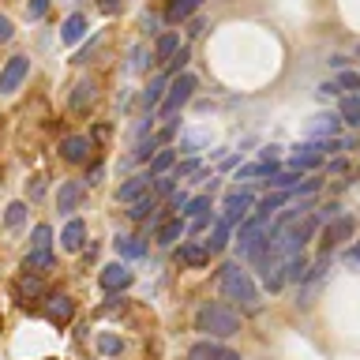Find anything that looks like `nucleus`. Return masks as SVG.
<instances>
[{
    "label": "nucleus",
    "instance_id": "0eeeda50",
    "mask_svg": "<svg viewBox=\"0 0 360 360\" xmlns=\"http://www.w3.org/2000/svg\"><path fill=\"white\" fill-rule=\"evenodd\" d=\"M188 360H240V353L229 345H221L218 338H202L188 349Z\"/></svg>",
    "mask_w": 360,
    "mask_h": 360
},
{
    "label": "nucleus",
    "instance_id": "58836bf2",
    "mask_svg": "<svg viewBox=\"0 0 360 360\" xmlns=\"http://www.w3.org/2000/svg\"><path fill=\"white\" fill-rule=\"evenodd\" d=\"M334 83L342 86V90H360V72H342Z\"/></svg>",
    "mask_w": 360,
    "mask_h": 360
},
{
    "label": "nucleus",
    "instance_id": "a18cd8bd",
    "mask_svg": "<svg viewBox=\"0 0 360 360\" xmlns=\"http://www.w3.org/2000/svg\"><path fill=\"white\" fill-rule=\"evenodd\" d=\"M345 263H349V266H360V240H356L353 248H349V255H345Z\"/></svg>",
    "mask_w": 360,
    "mask_h": 360
},
{
    "label": "nucleus",
    "instance_id": "39448f33",
    "mask_svg": "<svg viewBox=\"0 0 360 360\" xmlns=\"http://www.w3.org/2000/svg\"><path fill=\"white\" fill-rule=\"evenodd\" d=\"M252 207H255V195H252L248 188L229 191V195H225V202H221V218L229 221V225H240L248 214H252Z\"/></svg>",
    "mask_w": 360,
    "mask_h": 360
},
{
    "label": "nucleus",
    "instance_id": "72a5a7b5",
    "mask_svg": "<svg viewBox=\"0 0 360 360\" xmlns=\"http://www.w3.org/2000/svg\"><path fill=\"white\" fill-rule=\"evenodd\" d=\"M30 248H38V252L53 248V229H49V225H34V233H30Z\"/></svg>",
    "mask_w": 360,
    "mask_h": 360
},
{
    "label": "nucleus",
    "instance_id": "2f4dec72",
    "mask_svg": "<svg viewBox=\"0 0 360 360\" xmlns=\"http://www.w3.org/2000/svg\"><path fill=\"white\" fill-rule=\"evenodd\" d=\"M158 150H162V139H158V135H150V139H146V135H143V139L135 143V162H150Z\"/></svg>",
    "mask_w": 360,
    "mask_h": 360
},
{
    "label": "nucleus",
    "instance_id": "3c124183",
    "mask_svg": "<svg viewBox=\"0 0 360 360\" xmlns=\"http://www.w3.org/2000/svg\"><path fill=\"white\" fill-rule=\"evenodd\" d=\"M356 98H360V90H356Z\"/></svg>",
    "mask_w": 360,
    "mask_h": 360
},
{
    "label": "nucleus",
    "instance_id": "b1692460",
    "mask_svg": "<svg viewBox=\"0 0 360 360\" xmlns=\"http://www.w3.org/2000/svg\"><path fill=\"white\" fill-rule=\"evenodd\" d=\"M94 98H98V83H94V79H83V83L75 86L72 109H75V112H83L86 105H94Z\"/></svg>",
    "mask_w": 360,
    "mask_h": 360
},
{
    "label": "nucleus",
    "instance_id": "a211bd4d",
    "mask_svg": "<svg viewBox=\"0 0 360 360\" xmlns=\"http://www.w3.org/2000/svg\"><path fill=\"white\" fill-rule=\"evenodd\" d=\"M45 315H49V323H68L75 315V304L72 297H64V292H56V297H49V308H45Z\"/></svg>",
    "mask_w": 360,
    "mask_h": 360
},
{
    "label": "nucleus",
    "instance_id": "37998d69",
    "mask_svg": "<svg viewBox=\"0 0 360 360\" xmlns=\"http://www.w3.org/2000/svg\"><path fill=\"white\" fill-rule=\"evenodd\" d=\"M11 34H15L11 19H8V15H0V41H11Z\"/></svg>",
    "mask_w": 360,
    "mask_h": 360
},
{
    "label": "nucleus",
    "instance_id": "7c9ffc66",
    "mask_svg": "<svg viewBox=\"0 0 360 360\" xmlns=\"http://www.w3.org/2000/svg\"><path fill=\"white\" fill-rule=\"evenodd\" d=\"M173 162H176V150H169V146H165V150H158V154L150 158V165H146V173H150V176H162V173H165V169L173 165Z\"/></svg>",
    "mask_w": 360,
    "mask_h": 360
},
{
    "label": "nucleus",
    "instance_id": "423d86ee",
    "mask_svg": "<svg viewBox=\"0 0 360 360\" xmlns=\"http://www.w3.org/2000/svg\"><path fill=\"white\" fill-rule=\"evenodd\" d=\"M353 229H356V221L349 218V214H338V218H330V221H326V229H323V240H319L323 255H330V248H338L342 240H349V236H353Z\"/></svg>",
    "mask_w": 360,
    "mask_h": 360
},
{
    "label": "nucleus",
    "instance_id": "aec40b11",
    "mask_svg": "<svg viewBox=\"0 0 360 360\" xmlns=\"http://www.w3.org/2000/svg\"><path fill=\"white\" fill-rule=\"evenodd\" d=\"M202 8V0H169V8H165V19L169 22H184L191 19L195 11Z\"/></svg>",
    "mask_w": 360,
    "mask_h": 360
},
{
    "label": "nucleus",
    "instance_id": "de8ad7c7",
    "mask_svg": "<svg viewBox=\"0 0 360 360\" xmlns=\"http://www.w3.org/2000/svg\"><path fill=\"white\" fill-rule=\"evenodd\" d=\"M338 90H342L338 83H323V86H319V94H326V98H330V94H338Z\"/></svg>",
    "mask_w": 360,
    "mask_h": 360
},
{
    "label": "nucleus",
    "instance_id": "f257e3e1",
    "mask_svg": "<svg viewBox=\"0 0 360 360\" xmlns=\"http://www.w3.org/2000/svg\"><path fill=\"white\" fill-rule=\"evenodd\" d=\"M195 330H202L207 338H218V342H225V338L240 334V315H236L229 304L207 300V304L195 311Z\"/></svg>",
    "mask_w": 360,
    "mask_h": 360
},
{
    "label": "nucleus",
    "instance_id": "9d476101",
    "mask_svg": "<svg viewBox=\"0 0 360 360\" xmlns=\"http://www.w3.org/2000/svg\"><path fill=\"white\" fill-rule=\"evenodd\" d=\"M83 248H86V225L72 218L60 229V252H83Z\"/></svg>",
    "mask_w": 360,
    "mask_h": 360
},
{
    "label": "nucleus",
    "instance_id": "f8f14e48",
    "mask_svg": "<svg viewBox=\"0 0 360 360\" xmlns=\"http://www.w3.org/2000/svg\"><path fill=\"white\" fill-rule=\"evenodd\" d=\"M338 128H342V117H338V112H319V117L308 124V135L311 139H338Z\"/></svg>",
    "mask_w": 360,
    "mask_h": 360
},
{
    "label": "nucleus",
    "instance_id": "393cba45",
    "mask_svg": "<svg viewBox=\"0 0 360 360\" xmlns=\"http://www.w3.org/2000/svg\"><path fill=\"white\" fill-rule=\"evenodd\" d=\"M128 218L131 221H146V218H150V210H158V195H154V191H146V195H139V199H135V202H128Z\"/></svg>",
    "mask_w": 360,
    "mask_h": 360
},
{
    "label": "nucleus",
    "instance_id": "6ab92c4d",
    "mask_svg": "<svg viewBox=\"0 0 360 360\" xmlns=\"http://www.w3.org/2000/svg\"><path fill=\"white\" fill-rule=\"evenodd\" d=\"M308 255L304 252H292L285 255V263H281V274H285V281H304V274H308Z\"/></svg>",
    "mask_w": 360,
    "mask_h": 360
},
{
    "label": "nucleus",
    "instance_id": "bb28decb",
    "mask_svg": "<svg viewBox=\"0 0 360 360\" xmlns=\"http://www.w3.org/2000/svg\"><path fill=\"white\" fill-rule=\"evenodd\" d=\"M49 266H53V248H45V252L30 248V252H27V270H30V274H45Z\"/></svg>",
    "mask_w": 360,
    "mask_h": 360
},
{
    "label": "nucleus",
    "instance_id": "20e7f679",
    "mask_svg": "<svg viewBox=\"0 0 360 360\" xmlns=\"http://www.w3.org/2000/svg\"><path fill=\"white\" fill-rule=\"evenodd\" d=\"M195 75L191 72H180V75H173L169 79V86H165V98H162V112L165 117H173V112H180L191 101V94H195Z\"/></svg>",
    "mask_w": 360,
    "mask_h": 360
},
{
    "label": "nucleus",
    "instance_id": "a19ab883",
    "mask_svg": "<svg viewBox=\"0 0 360 360\" xmlns=\"http://www.w3.org/2000/svg\"><path fill=\"white\" fill-rule=\"evenodd\" d=\"M101 176H105V165L94 162V165H90V173H86V184H101Z\"/></svg>",
    "mask_w": 360,
    "mask_h": 360
},
{
    "label": "nucleus",
    "instance_id": "8fccbe9b",
    "mask_svg": "<svg viewBox=\"0 0 360 360\" xmlns=\"http://www.w3.org/2000/svg\"><path fill=\"white\" fill-rule=\"evenodd\" d=\"M101 11H117V0H101Z\"/></svg>",
    "mask_w": 360,
    "mask_h": 360
},
{
    "label": "nucleus",
    "instance_id": "4c0bfd02",
    "mask_svg": "<svg viewBox=\"0 0 360 360\" xmlns=\"http://www.w3.org/2000/svg\"><path fill=\"white\" fill-rule=\"evenodd\" d=\"M176 191V176H169V173H162V176H154V195L162 199V195H173Z\"/></svg>",
    "mask_w": 360,
    "mask_h": 360
},
{
    "label": "nucleus",
    "instance_id": "ea45409f",
    "mask_svg": "<svg viewBox=\"0 0 360 360\" xmlns=\"http://www.w3.org/2000/svg\"><path fill=\"white\" fill-rule=\"evenodd\" d=\"M45 11H49V0H27V15L30 19H41Z\"/></svg>",
    "mask_w": 360,
    "mask_h": 360
},
{
    "label": "nucleus",
    "instance_id": "f03ea898",
    "mask_svg": "<svg viewBox=\"0 0 360 360\" xmlns=\"http://www.w3.org/2000/svg\"><path fill=\"white\" fill-rule=\"evenodd\" d=\"M218 289H221L225 300H236L240 308H255V304H259V289H255L252 274H248L240 263H221V270H218Z\"/></svg>",
    "mask_w": 360,
    "mask_h": 360
},
{
    "label": "nucleus",
    "instance_id": "e433bc0d",
    "mask_svg": "<svg viewBox=\"0 0 360 360\" xmlns=\"http://www.w3.org/2000/svg\"><path fill=\"white\" fill-rule=\"evenodd\" d=\"M22 218H27V202H11L8 214H4V225H8V229H15V225H22Z\"/></svg>",
    "mask_w": 360,
    "mask_h": 360
},
{
    "label": "nucleus",
    "instance_id": "6e6552de",
    "mask_svg": "<svg viewBox=\"0 0 360 360\" xmlns=\"http://www.w3.org/2000/svg\"><path fill=\"white\" fill-rule=\"evenodd\" d=\"M27 72H30L27 56H11V60L0 68V94H15L22 86V79H27Z\"/></svg>",
    "mask_w": 360,
    "mask_h": 360
},
{
    "label": "nucleus",
    "instance_id": "c03bdc74",
    "mask_svg": "<svg viewBox=\"0 0 360 360\" xmlns=\"http://www.w3.org/2000/svg\"><path fill=\"white\" fill-rule=\"evenodd\" d=\"M131 56H135V60H131V72H143V68H146V49L139 45V49H135Z\"/></svg>",
    "mask_w": 360,
    "mask_h": 360
},
{
    "label": "nucleus",
    "instance_id": "412c9836",
    "mask_svg": "<svg viewBox=\"0 0 360 360\" xmlns=\"http://www.w3.org/2000/svg\"><path fill=\"white\" fill-rule=\"evenodd\" d=\"M202 244H207V252H210V255L225 252V244H229V221H225V218L214 221V225H210V236H207Z\"/></svg>",
    "mask_w": 360,
    "mask_h": 360
},
{
    "label": "nucleus",
    "instance_id": "cd10ccee",
    "mask_svg": "<svg viewBox=\"0 0 360 360\" xmlns=\"http://www.w3.org/2000/svg\"><path fill=\"white\" fill-rule=\"evenodd\" d=\"M338 117H342V124H349V128H360V98H345L342 105H338Z\"/></svg>",
    "mask_w": 360,
    "mask_h": 360
},
{
    "label": "nucleus",
    "instance_id": "4468645a",
    "mask_svg": "<svg viewBox=\"0 0 360 360\" xmlns=\"http://www.w3.org/2000/svg\"><path fill=\"white\" fill-rule=\"evenodd\" d=\"M150 184H154V176H150V173L131 176L128 184H120V188H117V202H135L139 195H146V191H150Z\"/></svg>",
    "mask_w": 360,
    "mask_h": 360
},
{
    "label": "nucleus",
    "instance_id": "f704fd0d",
    "mask_svg": "<svg viewBox=\"0 0 360 360\" xmlns=\"http://www.w3.org/2000/svg\"><path fill=\"white\" fill-rule=\"evenodd\" d=\"M120 349H124V342H120L117 334H101L98 338V353L101 356H120Z\"/></svg>",
    "mask_w": 360,
    "mask_h": 360
},
{
    "label": "nucleus",
    "instance_id": "473e14b6",
    "mask_svg": "<svg viewBox=\"0 0 360 360\" xmlns=\"http://www.w3.org/2000/svg\"><path fill=\"white\" fill-rule=\"evenodd\" d=\"M19 292H22V297H45V285H41L38 274H30V270H27V274L19 278Z\"/></svg>",
    "mask_w": 360,
    "mask_h": 360
},
{
    "label": "nucleus",
    "instance_id": "1a4fd4ad",
    "mask_svg": "<svg viewBox=\"0 0 360 360\" xmlns=\"http://www.w3.org/2000/svg\"><path fill=\"white\" fill-rule=\"evenodd\" d=\"M98 281H101V289H105V292H124L135 281V274L128 270V263H109V266H101Z\"/></svg>",
    "mask_w": 360,
    "mask_h": 360
},
{
    "label": "nucleus",
    "instance_id": "c85d7f7f",
    "mask_svg": "<svg viewBox=\"0 0 360 360\" xmlns=\"http://www.w3.org/2000/svg\"><path fill=\"white\" fill-rule=\"evenodd\" d=\"M180 49V34H162L158 38V45H154V56H158V64H165L169 56H173Z\"/></svg>",
    "mask_w": 360,
    "mask_h": 360
},
{
    "label": "nucleus",
    "instance_id": "09e8293b",
    "mask_svg": "<svg viewBox=\"0 0 360 360\" xmlns=\"http://www.w3.org/2000/svg\"><path fill=\"white\" fill-rule=\"evenodd\" d=\"M202 30H207V27H202V19H195V22L188 27V34H191V38H195V34H202Z\"/></svg>",
    "mask_w": 360,
    "mask_h": 360
},
{
    "label": "nucleus",
    "instance_id": "5701e85b",
    "mask_svg": "<svg viewBox=\"0 0 360 360\" xmlns=\"http://www.w3.org/2000/svg\"><path fill=\"white\" fill-rule=\"evenodd\" d=\"M83 34H86V15H68L64 19V27H60V41L64 45H75Z\"/></svg>",
    "mask_w": 360,
    "mask_h": 360
},
{
    "label": "nucleus",
    "instance_id": "c756f323",
    "mask_svg": "<svg viewBox=\"0 0 360 360\" xmlns=\"http://www.w3.org/2000/svg\"><path fill=\"white\" fill-rule=\"evenodd\" d=\"M210 214V195H195L184 202V210H180V218H207Z\"/></svg>",
    "mask_w": 360,
    "mask_h": 360
},
{
    "label": "nucleus",
    "instance_id": "9b49d317",
    "mask_svg": "<svg viewBox=\"0 0 360 360\" xmlns=\"http://www.w3.org/2000/svg\"><path fill=\"white\" fill-rule=\"evenodd\" d=\"M60 158H64V162H72V165H83L90 158V139H86V135H68V139L60 143Z\"/></svg>",
    "mask_w": 360,
    "mask_h": 360
},
{
    "label": "nucleus",
    "instance_id": "dca6fc26",
    "mask_svg": "<svg viewBox=\"0 0 360 360\" xmlns=\"http://www.w3.org/2000/svg\"><path fill=\"white\" fill-rule=\"evenodd\" d=\"M176 259H180V263H184V266H191V270H199V266H207L210 263V252H207V244H180L176 248Z\"/></svg>",
    "mask_w": 360,
    "mask_h": 360
},
{
    "label": "nucleus",
    "instance_id": "79ce46f5",
    "mask_svg": "<svg viewBox=\"0 0 360 360\" xmlns=\"http://www.w3.org/2000/svg\"><path fill=\"white\" fill-rule=\"evenodd\" d=\"M195 169H199V162H195V158H191V162H184V165H176V180H184V176H191V173H195Z\"/></svg>",
    "mask_w": 360,
    "mask_h": 360
},
{
    "label": "nucleus",
    "instance_id": "7ed1b4c3",
    "mask_svg": "<svg viewBox=\"0 0 360 360\" xmlns=\"http://www.w3.org/2000/svg\"><path fill=\"white\" fill-rule=\"evenodd\" d=\"M326 150H338V139H308V143H297L289 154V169H297V173H308V169L323 165Z\"/></svg>",
    "mask_w": 360,
    "mask_h": 360
},
{
    "label": "nucleus",
    "instance_id": "49530a36",
    "mask_svg": "<svg viewBox=\"0 0 360 360\" xmlns=\"http://www.w3.org/2000/svg\"><path fill=\"white\" fill-rule=\"evenodd\" d=\"M169 202H173L176 210H184V202H188V191H173V195H169Z\"/></svg>",
    "mask_w": 360,
    "mask_h": 360
},
{
    "label": "nucleus",
    "instance_id": "f3484780",
    "mask_svg": "<svg viewBox=\"0 0 360 360\" xmlns=\"http://www.w3.org/2000/svg\"><path fill=\"white\" fill-rule=\"evenodd\" d=\"M184 236H188L184 218H173V221L158 225V244H162V248H176V240H184Z\"/></svg>",
    "mask_w": 360,
    "mask_h": 360
},
{
    "label": "nucleus",
    "instance_id": "a878e982",
    "mask_svg": "<svg viewBox=\"0 0 360 360\" xmlns=\"http://www.w3.org/2000/svg\"><path fill=\"white\" fill-rule=\"evenodd\" d=\"M300 180H304V173H297V169H289V173H270L266 176V184L274 188V191H292V188H300Z\"/></svg>",
    "mask_w": 360,
    "mask_h": 360
},
{
    "label": "nucleus",
    "instance_id": "2eb2a0df",
    "mask_svg": "<svg viewBox=\"0 0 360 360\" xmlns=\"http://www.w3.org/2000/svg\"><path fill=\"white\" fill-rule=\"evenodd\" d=\"M79 202H83V184H79V180H64L60 191H56V207H60V214L79 210Z\"/></svg>",
    "mask_w": 360,
    "mask_h": 360
},
{
    "label": "nucleus",
    "instance_id": "c9c22d12",
    "mask_svg": "<svg viewBox=\"0 0 360 360\" xmlns=\"http://www.w3.org/2000/svg\"><path fill=\"white\" fill-rule=\"evenodd\" d=\"M184 64H188V45H180V49L165 60V68H169L165 75H180V72H184Z\"/></svg>",
    "mask_w": 360,
    "mask_h": 360
},
{
    "label": "nucleus",
    "instance_id": "4be33fe9",
    "mask_svg": "<svg viewBox=\"0 0 360 360\" xmlns=\"http://www.w3.org/2000/svg\"><path fill=\"white\" fill-rule=\"evenodd\" d=\"M169 79H173V75H154V79H150V86L143 90V109H154V105H162Z\"/></svg>",
    "mask_w": 360,
    "mask_h": 360
},
{
    "label": "nucleus",
    "instance_id": "ddd939ff",
    "mask_svg": "<svg viewBox=\"0 0 360 360\" xmlns=\"http://www.w3.org/2000/svg\"><path fill=\"white\" fill-rule=\"evenodd\" d=\"M112 248H117L120 259H143L146 255V240L135 236V233H117L112 236Z\"/></svg>",
    "mask_w": 360,
    "mask_h": 360
}]
</instances>
